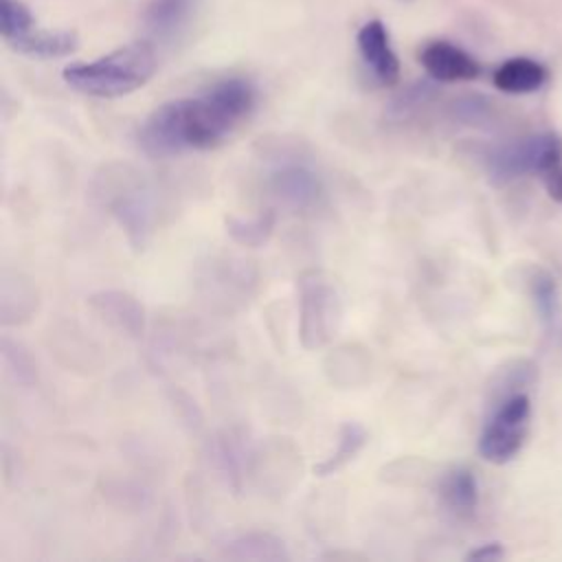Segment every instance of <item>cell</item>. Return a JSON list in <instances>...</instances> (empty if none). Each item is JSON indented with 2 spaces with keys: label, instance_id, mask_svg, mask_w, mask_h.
Wrapping results in <instances>:
<instances>
[{
  "label": "cell",
  "instance_id": "7",
  "mask_svg": "<svg viewBox=\"0 0 562 562\" xmlns=\"http://www.w3.org/2000/svg\"><path fill=\"white\" fill-rule=\"evenodd\" d=\"M108 209L125 231L132 246L143 248L154 231V200L138 180H123V191L108 198Z\"/></svg>",
  "mask_w": 562,
  "mask_h": 562
},
{
  "label": "cell",
  "instance_id": "4",
  "mask_svg": "<svg viewBox=\"0 0 562 562\" xmlns=\"http://www.w3.org/2000/svg\"><path fill=\"white\" fill-rule=\"evenodd\" d=\"M531 404L522 393H514L494 411L487 419L481 437L479 452L490 463H505L516 457L522 448L527 430H529Z\"/></svg>",
  "mask_w": 562,
  "mask_h": 562
},
{
  "label": "cell",
  "instance_id": "11",
  "mask_svg": "<svg viewBox=\"0 0 562 562\" xmlns=\"http://www.w3.org/2000/svg\"><path fill=\"white\" fill-rule=\"evenodd\" d=\"M195 0H151L145 9L143 22L158 40L176 37L191 20Z\"/></svg>",
  "mask_w": 562,
  "mask_h": 562
},
{
  "label": "cell",
  "instance_id": "6",
  "mask_svg": "<svg viewBox=\"0 0 562 562\" xmlns=\"http://www.w3.org/2000/svg\"><path fill=\"white\" fill-rule=\"evenodd\" d=\"M268 189L272 198L290 211L310 209L312 204H316L323 191L318 173L307 162L294 158L279 160L270 169Z\"/></svg>",
  "mask_w": 562,
  "mask_h": 562
},
{
  "label": "cell",
  "instance_id": "12",
  "mask_svg": "<svg viewBox=\"0 0 562 562\" xmlns=\"http://www.w3.org/2000/svg\"><path fill=\"white\" fill-rule=\"evenodd\" d=\"M7 44L18 53L48 59L70 55L77 48V35L70 31H44L33 24L26 33L18 35Z\"/></svg>",
  "mask_w": 562,
  "mask_h": 562
},
{
  "label": "cell",
  "instance_id": "9",
  "mask_svg": "<svg viewBox=\"0 0 562 562\" xmlns=\"http://www.w3.org/2000/svg\"><path fill=\"white\" fill-rule=\"evenodd\" d=\"M419 61L435 81L443 83L470 81L481 75L479 61L468 50L446 40L428 42L419 53Z\"/></svg>",
  "mask_w": 562,
  "mask_h": 562
},
{
  "label": "cell",
  "instance_id": "14",
  "mask_svg": "<svg viewBox=\"0 0 562 562\" xmlns=\"http://www.w3.org/2000/svg\"><path fill=\"white\" fill-rule=\"evenodd\" d=\"M90 303L116 329L127 334H138L143 329V307L134 301V296L125 292H101L94 294Z\"/></svg>",
  "mask_w": 562,
  "mask_h": 562
},
{
  "label": "cell",
  "instance_id": "3",
  "mask_svg": "<svg viewBox=\"0 0 562 562\" xmlns=\"http://www.w3.org/2000/svg\"><path fill=\"white\" fill-rule=\"evenodd\" d=\"M342 321V301L336 283L321 270L299 277V338L310 351L329 345Z\"/></svg>",
  "mask_w": 562,
  "mask_h": 562
},
{
  "label": "cell",
  "instance_id": "1",
  "mask_svg": "<svg viewBox=\"0 0 562 562\" xmlns=\"http://www.w3.org/2000/svg\"><path fill=\"white\" fill-rule=\"evenodd\" d=\"M255 88L241 77L215 81L193 97L158 105L138 130L147 156L171 158L222 145L255 110Z\"/></svg>",
  "mask_w": 562,
  "mask_h": 562
},
{
  "label": "cell",
  "instance_id": "5",
  "mask_svg": "<svg viewBox=\"0 0 562 562\" xmlns=\"http://www.w3.org/2000/svg\"><path fill=\"white\" fill-rule=\"evenodd\" d=\"M562 162V140L558 134H538L496 149L490 156V171L496 178H516L529 171L544 173Z\"/></svg>",
  "mask_w": 562,
  "mask_h": 562
},
{
  "label": "cell",
  "instance_id": "18",
  "mask_svg": "<svg viewBox=\"0 0 562 562\" xmlns=\"http://www.w3.org/2000/svg\"><path fill=\"white\" fill-rule=\"evenodd\" d=\"M35 24L29 7L20 0H0V33L4 42L15 40Z\"/></svg>",
  "mask_w": 562,
  "mask_h": 562
},
{
  "label": "cell",
  "instance_id": "19",
  "mask_svg": "<svg viewBox=\"0 0 562 562\" xmlns=\"http://www.w3.org/2000/svg\"><path fill=\"white\" fill-rule=\"evenodd\" d=\"M542 178H544V184H547L551 198H555V200L562 202V162L555 165V167H551L549 171H544Z\"/></svg>",
  "mask_w": 562,
  "mask_h": 562
},
{
  "label": "cell",
  "instance_id": "15",
  "mask_svg": "<svg viewBox=\"0 0 562 562\" xmlns=\"http://www.w3.org/2000/svg\"><path fill=\"white\" fill-rule=\"evenodd\" d=\"M443 505L457 516H470L479 503V485L468 468H454L446 472L439 485Z\"/></svg>",
  "mask_w": 562,
  "mask_h": 562
},
{
  "label": "cell",
  "instance_id": "8",
  "mask_svg": "<svg viewBox=\"0 0 562 562\" xmlns=\"http://www.w3.org/2000/svg\"><path fill=\"white\" fill-rule=\"evenodd\" d=\"M358 53L364 68L382 86H393L400 79V59L391 46L386 26L380 20H369L356 35Z\"/></svg>",
  "mask_w": 562,
  "mask_h": 562
},
{
  "label": "cell",
  "instance_id": "17",
  "mask_svg": "<svg viewBox=\"0 0 562 562\" xmlns=\"http://www.w3.org/2000/svg\"><path fill=\"white\" fill-rule=\"evenodd\" d=\"M274 222H277L274 211H263V213L252 215L248 220H244V217H228L226 220V231H228V235L237 244L257 248V246H263L268 241V237L274 231Z\"/></svg>",
  "mask_w": 562,
  "mask_h": 562
},
{
  "label": "cell",
  "instance_id": "2",
  "mask_svg": "<svg viewBox=\"0 0 562 562\" xmlns=\"http://www.w3.org/2000/svg\"><path fill=\"white\" fill-rule=\"evenodd\" d=\"M158 57L151 42H132L94 61L70 64L64 81L88 97L116 99L143 88L156 72Z\"/></svg>",
  "mask_w": 562,
  "mask_h": 562
},
{
  "label": "cell",
  "instance_id": "13",
  "mask_svg": "<svg viewBox=\"0 0 562 562\" xmlns=\"http://www.w3.org/2000/svg\"><path fill=\"white\" fill-rule=\"evenodd\" d=\"M226 555L233 560H257V562L290 560V553L285 551L283 540L268 531L239 533L226 544Z\"/></svg>",
  "mask_w": 562,
  "mask_h": 562
},
{
  "label": "cell",
  "instance_id": "16",
  "mask_svg": "<svg viewBox=\"0 0 562 562\" xmlns=\"http://www.w3.org/2000/svg\"><path fill=\"white\" fill-rule=\"evenodd\" d=\"M367 439H369V432L360 422H345L338 430L336 448L318 465H314V472L318 476H329V474L338 472L351 459H356V454L364 448Z\"/></svg>",
  "mask_w": 562,
  "mask_h": 562
},
{
  "label": "cell",
  "instance_id": "10",
  "mask_svg": "<svg viewBox=\"0 0 562 562\" xmlns=\"http://www.w3.org/2000/svg\"><path fill=\"white\" fill-rule=\"evenodd\" d=\"M494 86L507 94L536 92L547 81V68L531 57H509L494 70Z\"/></svg>",
  "mask_w": 562,
  "mask_h": 562
},
{
  "label": "cell",
  "instance_id": "20",
  "mask_svg": "<svg viewBox=\"0 0 562 562\" xmlns=\"http://www.w3.org/2000/svg\"><path fill=\"white\" fill-rule=\"evenodd\" d=\"M465 558L468 560H498V558H503V549L498 542H490L479 549H472Z\"/></svg>",
  "mask_w": 562,
  "mask_h": 562
}]
</instances>
